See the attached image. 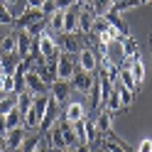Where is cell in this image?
Returning a JSON list of instances; mask_svg holds the SVG:
<instances>
[{"mask_svg":"<svg viewBox=\"0 0 152 152\" xmlns=\"http://www.w3.org/2000/svg\"><path fill=\"white\" fill-rule=\"evenodd\" d=\"M83 7H91L96 15H106L110 7H113V0H88Z\"/></svg>","mask_w":152,"mask_h":152,"instance_id":"obj_22","label":"cell"},{"mask_svg":"<svg viewBox=\"0 0 152 152\" xmlns=\"http://www.w3.org/2000/svg\"><path fill=\"white\" fill-rule=\"evenodd\" d=\"M0 137H3V135H0Z\"/></svg>","mask_w":152,"mask_h":152,"instance_id":"obj_49","label":"cell"},{"mask_svg":"<svg viewBox=\"0 0 152 152\" xmlns=\"http://www.w3.org/2000/svg\"><path fill=\"white\" fill-rule=\"evenodd\" d=\"M44 140H47V145H49L52 150H64V147H66V142H64V132H61V128L56 125V123L44 132Z\"/></svg>","mask_w":152,"mask_h":152,"instance_id":"obj_9","label":"cell"},{"mask_svg":"<svg viewBox=\"0 0 152 152\" xmlns=\"http://www.w3.org/2000/svg\"><path fill=\"white\" fill-rule=\"evenodd\" d=\"M64 118L69 120V123H76V120L86 118V108H83L79 101H71L69 106H66V110H64Z\"/></svg>","mask_w":152,"mask_h":152,"instance_id":"obj_14","label":"cell"},{"mask_svg":"<svg viewBox=\"0 0 152 152\" xmlns=\"http://www.w3.org/2000/svg\"><path fill=\"white\" fill-rule=\"evenodd\" d=\"M142 3H152V0H140V5H142Z\"/></svg>","mask_w":152,"mask_h":152,"instance_id":"obj_45","label":"cell"},{"mask_svg":"<svg viewBox=\"0 0 152 152\" xmlns=\"http://www.w3.org/2000/svg\"><path fill=\"white\" fill-rule=\"evenodd\" d=\"M93 81H96V71H86L81 66H76V71L71 76V88H76L79 93H88Z\"/></svg>","mask_w":152,"mask_h":152,"instance_id":"obj_1","label":"cell"},{"mask_svg":"<svg viewBox=\"0 0 152 152\" xmlns=\"http://www.w3.org/2000/svg\"><path fill=\"white\" fill-rule=\"evenodd\" d=\"M76 3H79V5H86V3H88V0H76Z\"/></svg>","mask_w":152,"mask_h":152,"instance_id":"obj_43","label":"cell"},{"mask_svg":"<svg viewBox=\"0 0 152 152\" xmlns=\"http://www.w3.org/2000/svg\"><path fill=\"white\" fill-rule=\"evenodd\" d=\"M103 106H106L110 113H118L120 108H123V103H120V98H118V93H115V88H113V93H110V96L106 98V101H103Z\"/></svg>","mask_w":152,"mask_h":152,"instance_id":"obj_29","label":"cell"},{"mask_svg":"<svg viewBox=\"0 0 152 152\" xmlns=\"http://www.w3.org/2000/svg\"><path fill=\"white\" fill-rule=\"evenodd\" d=\"M44 140V132L42 135H32V137H25V142H22V152H37V147H39V142Z\"/></svg>","mask_w":152,"mask_h":152,"instance_id":"obj_28","label":"cell"},{"mask_svg":"<svg viewBox=\"0 0 152 152\" xmlns=\"http://www.w3.org/2000/svg\"><path fill=\"white\" fill-rule=\"evenodd\" d=\"M96 128H98L101 135H106V132L113 130V113H110L108 108H103V110L98 113V118H96Z\"/></svg>","mask_w":152,"mask_h":152,"instance_id":"obj_15","label":"cell"},{"mask_svg":"<svg viewBox=\"0 0 152 152\" xmlns=\"http://www.w3.org/2000/svg\"><path fill=\"white\" fill-rule=\"evenodd\" d=\"M71 5H76V0H56V10H66Z\"/></svg>","mask_w":152,"mask_h":152,"instance_id":"obj_37","label":"cell"},{"mask_svg":"<svg viewBox=\"0 0 152 152\" xmlns=\"http://www.w3.org/2000/svg\"><path fill=\"white\" fill-rule=\"evenodd\" d=\"M91 103L93 106H103V91H101V79H98V74H96V81H93V86H91Z\"/></svg>","mask_w":152,"mask_h":152,"instance_id":"obj_26","label":"cell"},{"mask_svg":"<svg viewBox=\"0 0 152 152\" xmlns=\"http://www.w3.org/2000/svg\"><path fill=\"white\" fill-rule=\"evenodd\" d=\"M37 49H39L42 59H54V56H59V54H61L59 42H56L52 34H47V32L39 34V39H37Z\"/></svg>","mask_w":152,"mask_h":152,"instance_id":"obj_3","label":"cell"},{"mask_svg":"<svg viewBox=\"0 0 152 152\" xmlns=\"http://www.w3.org/2000/svg\"><path fill=\"white\" fill-rule=\"evenodd\" d=\"M42 12L47 17H49L52 12H56V0H44V3H42Z\"/></svg>","mask_w":152,"mask_h":152,"instance_id":"obj_35","label":"cell"},{"mask_svg":"<svg viewBox=\"0 0 152 152\" xmlns=\"http://www.w3.org/2000/svg\"><path fill=\"white\" fill-rule=\"evenodd\" d=\"M0 25H15V15L10 12V7L3 0H0Z\"/></svg>","mask_w":152,"mask_h":152,"instance_id":"obj_30","label":"cell"},{"mask_svg":"<svg viewBox=\"0 0 152 152\" xmlns=\"http://www.w3.org/2000/svg\"><path fill=\"white\" fill-rule=\"evenodd\" d=\"M135 5H140V0H118V3H113V10H118L123 15L125 10H130V7H135Z\"/></svg>","mask_w":152,"mask_h":152,"instance_id":"obj_33","label":"cell"},{"mask_svg":"<svg viewBox=\"0 0 152 152\" xmlns=\"http://www.w3.org/2000/svg\"><path fill=\"white\" fill-rule=\"evenodd\" d=\"M22 120H25V113L20 110V108H12L10 113L5 115V123H7V130H12V128H22Z\"/></svg>","mask_w":152,"mask_h":152,"instance_id":"obj_18","label":"cell"},{"mask_svg":"<svg viewBox=\"0 0 152 152\" xmlns=\"http://www.w3.org/2000/svg\"><path fill=\"white\" fill-rule=\"evenodd\" d=\"M0 88H3V83H0Z\"/></svg>","mask_w":152,"mask_h":152,"instance_id":"obj_47","label":"cell"},{"mask_svg":"<svg viewBox=\"0 0 152 152\" xmlns=\"http://www.w3.org/2000/svg\"><path fill=\"white\" fill-rule=\"evenodd\" d=\"M37 152H52V147H49V145H47V142L42 140V142H39V147H37Z\"/></svg>","mask_w":152,"mask_h":152,"instance_id":"obj_41","label":"cell"},{"mask_svg":"<svg viewBox=\"0 0 152 152\" xmlns=\"http://www.w3.org/2000/svg\"><path fill=\"white\" fill-rule=\"evenodd\" d=\"M25 128H12V130H7L5 132V145H7V150L10 152H15V150H20L22 147V142H25Z\"/></svg>","mask_w":152,"mask_h":152,"instance_id":"obj_10","label":"cell"},{"mask_svg":"<svg viewBox=\"0 0 152 152\" xmlns=\"http://www.w3.org/2000/svg\"><path fill=\"white\" fill-rule=\"evenodd\" d=\"M64 34V39L59 42V47L66 52V54H79V49H81V44L76 42V34H69V32H61Z\"/></svg>","mask_w":152,"mask_h":152,"instance_id":"obj_17","label":"cell"},{"mask_svg":"<svg viewBox=\"0 0 152 152\" xmlns=\"http://www.w3.org/2000/svg\"><path fill=\"white\" fill-rule=\"evenodd\" d=\"M61 152H76V150H74V147H64Z\"/></svg>","mask_w":152,"mask_h":152,"instance_id":"obj_42","label":"cell"},{"mask_svg":"<svg viewBox=\"0 0 152 152\" xmlns=\"http://www.w3.org/2000/svg\"><path fill=\"white\" fill-rule=\"evenodd\" d=\"M79 12H81V5L79 3L64 10V32H69V34L79 32Z\"/></svg>","mask_w":152,"mask_h":152,"instance_id":"obj_7","label":"cell"},{"mask_svg":"<svg viewBox=\"0 0 152 152\" xmlns=\"http://www.w3.org/2000/svg\"><path fill=\"white\" fill-rule=\"evenodd\" d=\"M96 152H106V150H96Z\"/></svg>","mask_w":152,"mask_h":152,"instance_id":"obj_46","label":"cell"},{"mask_svg":"<svg viewBox=\"0 0 152 152\" xmlns=\"http://www.w3.org/2000/svg\"><path fill=\"white\" fill-rule=\"evenodd\" d=\"M44 27H47V17H42V20H34L32 25H27L25 30H27V34H30V37H34V39H39V34L44 32Z\"/></svg>","mask_w":152,"mask_h":152,"instance_id":"obj_27","label":"cell"},{"mask_svg":"<svg viewBox=\"0 0 152 152\" xmlns=\"http://www.w3.org/2000/svg\"><path fill=\"white\" fill-rule=\"evenodd\" d=\"M113 3H118V0H113Z\"/></svg>","mask_w":152,"mask_h":152,"instance_id":"obj_48","label":"cell"},{"mask_svg":"<svg viewBox=\"0 0 152 152\" xmlns=\"http://www.w3.org/2000/svg\"><path fill=\"white\" fill-rule=\"evenodd\" d=\"M25 86H27V91H32L34 96H39V93H49V83H47L34 69L25 74Z\"/></svg>","mask_w":152,"mask_h":152,"instance_id":"obj_5","label":"cell"},{"mask_svg":"<svg viewBox=\"0 0 152 152\" xmlns=\"http://www.w3.org/2000/svg\"><path fill=\"white\" fill-rule=\"evenodd\" d=\"M34 47H37V39L27 34V30L17 32V56H20V59H27V56L32 54Z\"/></svg>","mask_w":152,"mask_h":152,"instance_id":"obj_6","label":"cell"},{"mask_svg":"<svg viewBox=\"0 0 152 152\" xmlns=\"http://www.w3.org/2000/svg\"><path fill=\"white\" fill-rule=\"evenodd\" d=\"M74 150H76V152H93V150H91V145H88V142H79V145H76Z\"/></svg>","mask_w":152,"mask_h":152,"instance_id":"obj_39","label":"cell"},{"mask_svg":"<svg viewBox=\"0 0 152 152\" xmlns=\"http://www.w3.org/2000/svg\"><path fill=\"white\" fill-rule=\"evenodd\" d=\"M74 56L76 54H59V59H56V79L71 81L76 66H79V59H74Z\"/></svg>","mask_w":152,"mask_h":152,"instance_id":"obj_2","label":"cell"},{"mask_svg":"<svg viewBox=\"0 0 152 152\" xmlns=\"http://www.w3.org/2000/svg\"><path fill=\"white\" fill-rule=\"evenodd\" d=\"M56 125H59L61 132H64V142H66V147H76V145H79V140H76V132H74V123H69V120L61 115V120L56 123Z\"/></svg>","mask_w":152,"mask_h":152,"instance_id":"obj_13","label":"cell"},{"mask_svg":"<svg viewBox=\"0 0 152 152\" xmlns=\"http://www.w3.org/2000/svg\"><path fill=\"white\" fill-rule=\"evenodd\" d=\"M32 103H34V93L32 91H20V93H17V108H20L22 113H27V110H30L32 108Z\"/></svg>","mask_w":152,"mask_h":152,"instance_id":"obj_21","label":"cell"},{"mask_svg":"<svg viewBox=\"0 0 152 152\" xmlns=\"http://www.w3.org/2000/svg\"><path fill=\"white\" fill-rule=\"evenodd\" d=\"M47 25H49L52 30H56V32H64V10L52 12L49 17H47Z\"/></svg>","mask_w":152,"mask_h":152,"instance_id":"obj_25","label":"cell"},{"mask_svg":"<svg viewBox=\"0 0 152 152\" xmlns=\"http://www.w3.org/2000/svg\"><path fill=\"white\" fill-rule=\"evenodd\" d=\"M118 81L123 83V86H128L130 91H137V88H140V86H137V81H135V76H132V71H130V69H125V66H120Z\"/></svg>","mask_w":152,"mask_h":152,"instance_id":"obj_19","label":"cell"},{"mask_svg":"<svg viewBox=\"0 0 152 152\" xmlns=\"http://www.w3.org/2000/svg\"><path fill=\"white\" fill-rule=\"evenodd\" d=\"M93 20H96V12H93L91 7H83V5H81V12H79V32L91 34V30H93Z\"/></svg>","mask_w":152,"mask_h":152,"instance_id":"obj_12","label":"cell"},{"mask_svg":"<svg viewBox=\"0 0 152 152\" xmlns=\"http://www.w3.org/2000/svg\"><path fill=\"white\" fill-rule=\"evenodd\" d=\"M135 152H152V140H150V137L140 140V142H137V147H135Z\"/></svg>","mask_w":152,"mask_h":152,"instance_id":"obj_36","label":"cell"},{"mask_svg":"<svg viewBox=\"0 0 152 152\" xmlns=\"http://www.w3.org/2000/svg\"><path fill=\"white\" fill-rule=\"evenodd\" d=\"M3 3H7V5H10V3H15V0H3Z\"/></svg>","mask_w":152,"mask_h":152,"instance_id":"obj_44","label":"cell"},{"mask_svg":"<svg viewBox=\"0 0 152 152\" xmlns=\"http://www.w3.org/2000/svg\"><path fill=\"white\" fill-rule=\"evenodd\" d=\"M120 47H123V59H125V56H135V54H140V47H137V42L132 39L130 34L120 39Z\"/></svg>","mask_w":152,"mask_h":152,"instance_id":"obj_20","label":"cell"},{"mask_svg":"<svg viewBox=\"0 0 152 152\" xmlns=\"http://www.w3.org/2000/svg\"><path fill=\"white\" fill-rule=\"evenodd\" d=\"M76 59H79V66L86 69V71H96L98 69V56H96V52H93L91 47H81L79 54H76Z\"/></svg>","mask_w":152,"mask_h":152,"instance_id":"obj_8","label":"cell"},{"mask_svg":"<svg viewBox=\"0 0 152 152\" xmlns=\"http://www.w3.org/2000/svg\"><path fill=\"white\" fill-rule=\"evenodd\" d=\"M0 83H3V88H0V93H15V76L5 74L3 79H0Z\"/></svg>","mask_w":152,"mask_h":152,"instance_id":"obj_32","label":"cell"},{"mask_svg":"<svg viewBox=\"0 0 152 152\" xmlns=\"http://www.w3.org/2000/svg\"><path fill=\"white\" fill-rule=\"evenodd\" d=\"M42 3H44V0H27L25 7H32V10H42Z\"/></svg>","mask_w":152,"mask_h":152,"instance_id":"obj_38","label":"cell"},{"mask_svg":"<svg viewBox=\"0 0 152 152\" xmlns=\"http://www.w3.org/2000/svg\"><path fill=\"white\" fill-rule=\"evenodd\" d=\"M7 132V123H5V115L0 113V135H5Z\"/></svg>","mask_w":152,"mask_h":152,"instance_id":"obj_40","label":"cell"},{"mask_svg":"<svg viewBox=\"0 0 152 152\" xmlns=\"http://www.w3.org/2000/svg\"><path fill=\"white\" fill-rule=\"evenodd\" d=\"M71 96V81H61V79H56L52 86H49V98L59 106V103H66Z\"/></svg>","mask_w":152,"mask_h":152,"instance_id":"obj_4","label":"cell"},{"mask_svg":"<svg viewBox=\"0 0 152 152\" xmlns=\"http://www.w3.org/2000/svg\"><path fill=\"white\" fill-rule=\"evenodd\" d=\"M15 106H17V93H3V98H0V113L7 115Z\"/></svg>","mask_w":152,"mask_h":152,"instance_id":"obj_24","label":"cell"},{"mask_svg":"<svg viewBox=\"0 0 152 152\" xmlns=\"http://www.w3.org/2000/svg\"><path fill=\"white\" fill-rule=\"evenodd\" d=\"M42 17H47L42 10H32V7H25V12L15 17V25H17V30H25L27 25H32L34 20H42Z\"/></svg>","mask_w":152,"mask_h":152,"instance_id":"obj_11","label":"cell"},{"mask_svg":"<svg viewBox=\"0 0 152 152\" xmlns=\"http://www.w3.org/2000/svg\"><path fill=\"white\" fill-rule=\"evenodd\" d=\"M74 132H76V140L79 142H88L86 140V123H83V118L74 123Z\"/></svg>","mask_w":152,"mask_h":152,"instance_id":"obj_34","label":"cell"},{"mask_svg":"<svg viewBox=\"0 0 152 152\" xmlns=\"http://www.w3.org/2000/svg\"><path fill=\"white\" fill-rule=\"evenodd\" d=\"M113 88H115V93H118V98H120V103H123V108H128V106H132V98H135V91H130L128 86H123L120 81H113Z\"/></svg>","mask_w":152,"mask_h":152,"instance_id":"obj_16","label":"cell"},{"mask_svg":"<svg viewBox=\"0 0 152 152\" xmlns=\"http://www.w3.org/2000/svg\"><path fill=\"white\" fill-rule=\"evenodd\" d=\"M17 52V34H5L0 39V54H12Z\"/></svg>","mask_w":152,"mask_h":152,"instance_id":"obj_23","label":"cell"},{"mask_svg":"<svg viewBox=\"0 0 152 152\" xmlns=\"http://www.w3.org/2000/svg\"><path fill=\"white\" fill-rule=\"evenodd\" d=\"M83 123H86V140L88 142H93L101 132H98V128H96V120H91V118H83Z\"/></svg>","mask_w":152,"mask_h":152,"instance_id":"obj_31","label":"cell"}]
</instances>
